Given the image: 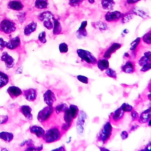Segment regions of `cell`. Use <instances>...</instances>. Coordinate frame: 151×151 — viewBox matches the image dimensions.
<instances>
[{"label": "cell", "instance_id": "cell-1", "mask_svg": "<svg viewBox=\"0 0 151 151\" xmlns=\"http://www.w3.org/2000/svg\"><path fill=\"white\" fill-rule=\"evenodd\" d=\"M57 114L55 107L52 106H48L44 107L39 112L37 118L39 122L45 127L50 128L56 120Z\"/></svg>", "mask_w": 151, "mask_h": 151}, {"label": "cell", "instance_id": "cell-2", "mask_svg": "<svg viewBox=\"0 0 151 151\" xmlns=\"http://www.w3.org/2000/svg\"><path fill=\"white\" fill-rule=\"evenodd\" d=\"M63 134L61 126L52 125L45 133L42 139L46 143H52L59 141Z\"/></svg>", "mask_w": 151, "mask_h": 151}, {"label": "cell", "instance_id": "cell-3", "mask_svg": "<svg viewBox=\"0 0 151 151\" xmlns=\"http://www.w3.org/2000/svg\"><path fill=\"white\" fill-rule=\"evenodd\" d=\"M113 129L111 123L109 121H108L103 126L97 135V141L103 144L107 143L112 138L113 134Z\"/></svg>", "mask_w": 151, "mask_h": 151}, {"label": "cell", "instance_id": "cell-4", "mask_svg": "<svg viewBox=\"0 0 151 151\" xmlns=\"http://www.w3.org/2000/svg\"><path fill=\"white\" fill-rule=\"evenodd\" d=\"M77 53L81 59L85 62L88 65L93 66L97 64V60L96 57L87 50L78 49Z\"/></svg>", "mask_w": 151, "mask_h": 151}, {"label": "cell", "instance_id": "cell-5", "mask_svg": "<svg viewBox=\"0 0 151 151\" xmlns=\"http://www.w3.org/2000/svg\"><path fill=\"white\" fill-rule=\"evenodd\" d=\"M125 112L122 110L121 107L109 116V121L114 126H118L123 123L124 117Z\"/></svg>", "mask_w": 151, "mask_h": 151}, {"label": "cell", "instance_id": "cell-6", "mask_svg": "<svg viewBox=\"0 0 151 151\" xmlns=\"http://www.w3.org/2000/svg\"><path fill=\"white\" fill-rule=\"evenodd\" d=\"M136 58L139 65L142 67L145 64L151 62V52L147 50L141 52L138 51L137 52Z\"/></svg>", "mask_w": 151, "mask_h": 151}, {"label": "cell", "instance_id": "cell-7", "mask_svg": "<svg viewBox=\"0 0 151 151\" xmlns=\"http://www.w3.org/2000/svg\"><path fill=\"white\" fill-rule=\"evenodd\" d=\"M16 29L15 24L8 20H3L0 23V30L5 34H11Z\"/></svg>", "mask_w": 151, "mask_h": 151}, {"label": "cell", "instance_id": "cell-8", "mask_svg": "<svg viewBox=\"0 0 151 151\" xmlns=\"http://www.w3.org/2000/svg\"><path fill=\"white\" fill-rule=\"evenodd\" d=\"M121 70L127 74H133L136 71V62L133 59H129L122 65Z\"/></svg>", "mask_w": 151, "mask_h": 151}, {"label": "cell", "instance_id": "cell-9", "mask_svg": "<svg viewBox=\"0 0 151 151\" xmlns=\"http://www.w3.org/2000/svg\"><path fill=\"white\" fill-rule=\"evenodd\" d=\"M123 15V14L119 11L109 12L105 15V19L109 23H115L121 20Z\"/></svg>", "mask_w": 151, "mask_h": 151}, {"label": "cell", "instance_id": "cell-10", "mask_svg": "<svg viewBox=\"0 0 151 151\" xmlns=\"http://www.w3.org/2000/svg\"><path fill=\"white\" fill-rule=\"evenodd\" d=\"M22 94L27 100L33 102L37 98L38 92L35 89L30 88L24 90Z\"/></svg>", "mask_w": 151, "mask_h": 151}, {"label": "cell", "instance_id": "cell-11", "mask_svg": "<svg viewBox=\"0 0 151 151\" xmlns=\"http://www.w3.org/2000/svg\"><path fill=\"white\" fill-rule=\"evenodd\" d=\"M44 102L48 106H52L54 102L56 101V98L54 93L51 90H47L44 95Z\"/></svg>", "mask_w": 151, "mask_h": 151}, {"label": "cell", "instance_id": "cell-12", "mask_svg": "<svg viewBox=\"0 0 151 151\" xmlns=\"http://www.w3.org/2000/svg\"><path fill=\"white\" fill-rule=\"evenodd\" d=\"M1 61L5 62V65L7 69L13 68L15 65V60L8 54L7 52H4L1 57Z\"/></svg>", "mask_w": 151, "mask_h": 151}, {"label": "cell", "instance_id": "cell-13", "mask_svg": "<svg viewBox=\"0 0 151 151\" xmlns=\"http://www.w3.org/2000/svg\"><path fill=\"white\" fill-rule=\"evenodd\" d=\"M122 46V45L118 43H114L106 50L104 54V57L105 59H109L111 58V55L116 52V50L120 49Z\"/></svg>", "mask_w": 151, "mask_h": 151}, {"label": "cell", "instance_id": "cell-14", "mask_svg": "<svg viewBox=\"0 0 151 151\" xmlns=\"http://www.w3.org/2000/svg\"><path fill=\"white\" fill-rule=\"evenodd\" d=\"M87 25V21H84L82 22L80 27L76 32V35L77 36V38H78L79 39H81L87 37L88 33L86 29Z\"/></svg>", "mask_w": 151, "mask_h": 151}, {"label": "cell", "instance_id": "cell-15", "mask_svg": "<svg viewBox=\"0 0 151 151\" xmlns=\"http://www.w3.org/2000/svg\"><path fill=\"white\" fill-rule=\"evenodd\" d=\"M7 92L12 99H15L23 94L22 91L19 88L14 86L9 87L7 90Z\"/></svg>", "mask_w": 151, "mask_h": 151}, {"label": "cell", "instance_id": "cell-16", "mask_svg": "<svg viewBox=\"0 0 151 151\" xmlns=\"http://www.w3.org/2000/svg\"><path fill=\"white\" fill-rule=\"evenodd\" d=\"M29 130L31 134L35 135L39 139L43 138L45 133L43 128L37 125L30 126Z\"/></svg>", "mask_w": 151, "mask_h": 151}, {"label": "cell", "instance_id": "cell-17", "mask_svg": "<svg viewBox=\"0 0 151 151\" xmlns=\"http://www.w3.org/2000/svg\"><path fill=\"white\" fill-rule=\"evenodd\" d=\"M19 111L23 114L27 119L30 121L33 119V115L31 113L32 109L30 107L27 105H23L19 107Z\"/></svg>", "mask_w": 151, "mask_h": 151}, {"label": "cell", "instance_id": "cell-18", "mask_svg": "<svg viewBox=\"0 0 151 151\" xmlns=\"http://www.w3.org/2000/svg\"><path fill=\"white\" fill-rule=\"evenodd\" d=\"M150 119H151V109H148L142 113L138 121L140 123L142 124L146 123Z\"/></svg>", "mask_w": 151, "mask_h": 151}, {"label": "cell", "instance_id": "cell-19", "mask_svg": "<svg viewBox=\"0 0 151 151\" xmlns=\"http://www.w3.org/2000/svg\"><path fill=\"white\" fill-rule=\"evenodd\" d=\"M8 8L16 11H20L24 8V5L21 1L19 0H13L9 2Z\"/></svg>", "mask_w": 151, "mask_h": 151}, {"label": "cell", "instance_id": "cell-20", "mask_svg": "<svg viewBox=\"0 0 151 151\" xmlns=\"http://www.w3.org/2000/svg\"><path fill=\"white\" fill-rule=\"evenodd\" d=\"M20 44V40L18 36L13 38L7 42L6 47L9 49H14L17 48Z\"/></svg>", "mask_w": 151, "mask_h": 151}, {"label": "cell", "instance_id": "cell-21", "mask_svg": "<svg viewBox=\"0 0 151 151\" xmlns=\"http://www.w3.org/2000/svg\"><path fill=\"white\" fill-rule=\"evenodd\" d=\"M141 38L138 37L134 41H133L131 44V46L130 49L136 55L137 52L141 49V47L142 46L141 45Z\"/></svg>", "mask_w": 151, "mask_h": 151}, {"label": "cell", "instance_id": "cell-22", "mask_svg": "<svg viewBox=\"0 0 151 151\" xmlns=\"http://www.w3.org/2000/svg\"><path fill=\"white\" fill-rule=\"evenodd\" d=\"M53 27L52 34L54 36L59 35L62 32V26L59 20L57 19H53Z\"/></svg>", "mask_w": 151, "mask_h": 151}, {"label": "cell", "instance_id": "cell-23", "mask_svg": "<svg viewBox=\"0 0 151 151\" xmlns=\"http://www.w3.org/2000/svg\"><path fill=\"white\" fill-rule=\"evenodd\" d=\"M37 26V23L35 21H32L29 24L26 25L24 28V35L26 36L30 35L31 33L36 30Z\"/></svg>", "mask_w": 151, "mask_h": 151}, {"label": "cell", "instance_id": "cell-24", "mask_svg": "<svg viewBox=\"0 0 151 151\" xmlns=\"http://www.w3.org/2000/svg\"><path fill=\"white\" fill-rule=\"evenodd\" d=\"M101 4L104 10L111 11L113 10L115 3L114 0H102Z\"/></svg>", "mask_w": 151, "mask_h": 151}, {"label": "cell", "instance_id": "cell-25", "mask_svg": "<svg viewBox=\"0 0 151 151\" xmlns=\"http://www.w3.org/2000/svg\"><path fill=\"white\" fill-rule=\"evenodd\" d=\"M97 67L101 71L106 70L109 68V62L106 59H103L97 61Z\"/></svg>", "mask_w": 151, "mask_h": 151}, {"label": "cell", "instance_id": "cell-26", "mask_svg": "<svg viewBox=\"0 0 151 151\" xmlns=\"http://www.w3.org/2000/svg\"><path fill=\"white\" fill-rule=\"evenodd\" d=\"M131 12L134 15L139 16L143 19L147 18L149 17L147 14L146 12L141 10L138 7H135L133 8L131 10Z\"/></svg>", "mask_w": 151, "mask_h": 151}, {"label": "cell", "instance_id": "cell-27", "mask_svg": "<svg viewBox=\"0 0 151 151\" xmlns=\"http://www.w3.org/2000/svg\"><path fill=\"white\" fill-rule=\"evenodd\" d=\"M53 18V14L51 12L46 11L41 13L38 17V19L40 21H43L46 20H52Z\"/></svg>", "mask_w": 151, "mask_h": 151}, {"label": "cell", "instance_id": "cell-28", "mask_svg": "<svg viewBox=\"0 0 151 151\" xmlns=\"http://www.w3.org/2000/svg\"><path fill=\"white\" fill-rule=\"evenodd\" d=\"M14 138L13 134L9 132H2L0 133V139L7 142H10Z\"/></svg>", "mask_w": 151, "mask_h": 151}, {"label": "cell", "instance_id": "cell-29", "mask_svg": "<svg viewBox=\"0 0 151 151\" xmlns=\"http://www.w3.org/2000/svg\"><path fill=\"white\" fill-rule=\"evenodd\" d=\"M48 5L49 4L46 0H36L35 2V7L37 9H46L48 7Z\"/></svg>", "mask_w": 151, "mask_h": 151}, {"label": "cell", "instance_id": "cell-30", "mask_svg": "<svg viewBox=\"0 0 151 151\" xmlns=\"http://www.w3.org/2000/svg\"><path fill=\"white\" fill-rule=\"evenodd\" d=\"M9 77L5 73L0 71V88L6 85L9 82Z\"/></svg>", "mask_w": 151, "mask_h": 151}, {"label": "cell", "instance_id": "cell-31", "mask_svg": "<svg viewBox=\"0 0 151 151\" xmlns=\"http://www.w3.org/2000/svg\"><path fill=\"white\" fill-rule=\"evenodd\" d=\"M63 117V120L65 121L64 123H69V124H72L73 120L74 119H73L72 116H71L69 108H68V109L64 112Z\"/></svg>", "mask_w": 151, "mask_h": 151}, {"label": "cell", "instance_id": "cell-32", "mask_svg": "<svg viewBox=\"0 0 151 151\" xmlns=\"http://www.w3.org/2000/svg\"><path fill=\"white\" fill-rule=\"evenodd\" d=\"M70 113L73 119H75L78 116L79 113L78 107L77 106L74 105H71L69 107Z\"/></svg>", "mask_w": 151, "mask_h": 151}, {"label": "cell", "instance_id": "cell-33", "mask_svg": "<svg viewBox=\"0 0 151 151\" xmlns=\"http://www.w3.org/2000/svg\"><path fill=\"white\" fill-rule=\"evenodd\" d=\"M68 108L66 104H62L55 107V112L57 115L63 113Z\"/></svg>", "mask_w": 151, "mask_h": 151}, {"label": "cell", "instance_id": "cell-34", "mask_svg": "<svg viewBox=\"0 0 151 151\" xmlns=\"http://www.w3.org/2000/svg\"><path fill=\"white\" fill-rule=\"evenodd\" d=\"M141 41L146 45H151V30L142 37Z\"/></svg>", "mask_w": 151, "mask_h": 151}, {"label": "cell", "instance_id": "cell-35", "mask_svg": "<svg viewBox=\"0 0 151 151\" xmlns=\"http://www.w3.org/2000/svg\"><path fill=\"white\" fill-rule=\"evenodd\" d=\"M133 15L134 14L131 12L130 13L123 14V17L121 19V23L122 24H124L128 23L129 20L133 19Z\"/></svg>", "mask_w": 151, "mask_h": 151}, {"label": "cell", "instance_id": "cell-36", "mask_svg": "<svg viewBox=\"0 0 151 151\" xmlns=\"http://www.w3.org/2000/svg\"><path fill=\"white\" fill-rule=\"evenodd\" d=\"M106 74L108 76L112 78L114 80H116L117 78V74L116 71L111 68H109L108 69H107L106 71Z\"/></svg>", "mask_w": 151, "mask_h": 151}, {"label": "cell", "instance_id": "cell-37", "mask_svg": "<svg viewBox=\"0 0 151 151\" xmlns=\"http://www.w3.org/2000/svg\"><path fill=\"white\" fill-rule=\"evenodd\" d=\"M95 26L97 27L100 30H106L107 29V26L106 23H103L102 21H98L95 23Z\"/></svg>", "mask_w": 151, "mask_h": 151}, {"label": "cell", "instance_id": "cell-38", "mask_svg": "<svg viewBox=\"0 0 151 151\" xmlns=\"http://www.w3.org/2000/svg\"><path fill=\"white\" fill-rule=\"evenodd\" d=\"M52 20H53V19L46 20L43 21L44 26L49 30L52 29L53 27V23H52Z\"/></svg>", "mask_w": 151, "mask_h": 151}, {"label": "cell", "instance_id": "cell-39", "mask_svg": "<svg viewBox=\"0 0 151 151\" xmlns=\"http://www.w3.org/2000/svg\"><path fill=\"white\" fill-rule=\"evenodd\" d=\"M59 49L61 53H66L68 50V46L65 43H62L59 45Z\"/></svg>", "mask_w": 151, "mask_h": 151}, {"label": "cell", "instance_id": "cell-40", "mask_svg": "<svg viewBox=\"0 0 151 151\" xmlns=\"http://www.w3.org/2000/svg\"><path fill=\"white\" fill-rule=\"evenodd\" d=\"M121 107L122 110L125 112H131L132 110H133V107L127 103H124L121 106Z\"/></svg>", "mask_w": 151, "mask_h": 151}, {"label": "cell", "instance_id": "cell-41", "mask_svg": "<svg viewBox=\"0 0 151 151\" xmlns=\"http://www.w3.org/2000/svg\"><path fill=\"white\" fill-rule=\"evenodd\" d=\"M85 0H69V4L71 7H75L79 6Z\"/></svg>", "mask_w": 151, "mask_h": 151}, {"label": "cell", "instance_id": "cell-42", "mask_svg": "<svg viewBox=\"0 0 151 151\" xmlns=\"http://www.w3.org/2000/svg\"><path fill=\"white\" fill-rule=\"evenodd\" d=\"M38 39L41 43H42L43 44L47 42L46 39L45 31H44L41 32L38 36Z\"/></svg>", "mask_w": 151, "mask_h": 151}, {"label": "cell", "instance_id": "cell-43", "mask_svg": "<svg viewBox=\"0 0 151 151\" xmlns=\"http://www.w3.org/2000/svg\"><path fill=\"white\" fill-rule=\"evenodd\" d=\"M77 78L79 81L81 82L82 83H85V84L88 83V78L86 77L79 75L77 76Z\"/></svg>", "mask_w": 151, "mask_h": 151}, {"label": "cell", "instance_id": "cell-44", "mask_svg": "<svg viewBox=\"0 0 151 151\" xmlns=\"http://www.w3.org/2000/svg\"><path fill=\"white\" fill-rule=\"evenodd\" d=\"M151 69V62L147 63V64H145L143 66H142V68L140 70V71L142 72H146L149 70Z\"/></svg>", "mask_w": 151, "mask_h": 151}, {"label": "cell", "instance_id": "cell-45", "mask_svg": "<svg viewBox=\"0 0 151 151\" xmlns=\"http://www.w3.org/2000/svg\"><path fill=\"white\" fill-rule=\"evenodd\" d=\"M131 116H132L133 121H138L139 118V113L134 110H132L131 111Z\"/></svg>", "mask_w": 151, "mask_h": 151}, {"label": "cell", "instance_id": "cell-46", "mask_svg": "<svg viewBox=\"0 0 151 151\" xmlns=\"http://www.w3.org/2000/svg\"><path fill=\"white\" fill-rule=\"evenodd\" d=\"M7 42L5 41L3 39L0 38V50L2 51L6 47Z\"/></svg>", "mask_w": 151, "mask_h": 151}, {"label": "cell", "instance_id": "cell-47", "mask_svg": "<svg viewBox=\"0 0 151 151\" xmlns=\"http://www.w3.org/2000/svg\"><path fill=\"white\" fill-rule=\"evenodd\" d=\"M120 135H121V138H122V139L123 140L126 139L128 137V133L125 131H123V132L121 133Z\"/></svg>", "mask_w": 151, "mask_h": 151}, {"label": "cell", "instance_id": "cell-48", "mask_svg": "<svg viewBox=\"0 0 151 151\" xmlns=\"http://www.w3.org/2000/svg\"><path fill=\"white\" fill-rule=\"evenodd\" d=\"M141 151H151V141L148 142L144 149H142Z\"/></svg>", "mask_w": 151, "mask_h": 151}, {"label": "cell", "instance_id": "cell-49", "mask_svg": "<svg viewBox=\"0 0 151 151\" xmlns=\"http://www.w3.org/2000/svg\"><path fill=\"white\" fill-rule=\"evenodd\" d=\"M141 0H126V3L129 5H132L139 2Z\"/></svg>", "mask_w": 151, "mask_h": 151}, {"label": "cell", "instance_id": "cell-50", "mask_svg": "<svg viewBox=\"0 0 151 151\" xmlns=\"http://www.w3.org/2000/svg\"><path fill=\"white\" fill-rule=\"evenodd\" d=\"M124 58H129V57H130V54H129L128 53H125L124 54Z\"/></svg>", "mask_w": 151, "mask_h": 151}, {"label": "cell", "instance_id": "cell-51", "mask_svg": "<svg viewBox=\"0 0 151 151\" xmlns=\"http://www.w3.org/2000/svg\"><path fill=\"white\" fill-rule=\"evenodd\" d=\"M88 1L90 4H93L95 3V0H88Z\"/></svg>", "mask_w": 151, "mask_h": 151}, {"label": "cell", "instance_id": "cell-52", "mask_svg": "<svg viewBox=\"0 0 151 151\" xmlns=\"http://www.w3.org/2000/svg\"><path fill=\"white\" fill-rule=\"evenodd\" d=\"M147 97H148V99L149 100L151 101V94H148V96H147Z\"/></svg>", "mask_w": 151, "mask_h": 151}, {"label": "cell", "instance_id": "cell-53", "mask_svg": "<svg viewBox=\"0 0 151 151\" xmlns=\"http://www.w3.org/2000/svg\"><path fill=\"white\" fill-rule=\"evenodd\" d=\"M148 126L149 127H151V119H150L148 121Z\"/></svg>", "mask_w": 151, "mask_h": 151}, {"label": "cell", "instance_id": "cell-54", "mask_svg": "<svg viewBox=\"0 0 151 151\" xmlns=\"http://www.w3.org/2000/svg\"></svg>", "mask_w": 151, "mask_h": 151}]
</instances>
